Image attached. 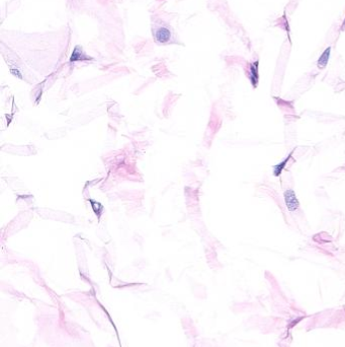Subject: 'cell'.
Masks as SVG:
<instances>
[{
  "mask_svg": "<svg viewBox=\"0 0 345 347\" xmlns=\"http://www.w3.org/2000/svg\"><path fill=\"white\" fill-rule=\"evenodd\" d=\"M330 53H331V48L328 47L324 52H323L322 55L320 56V58L317 62V66L319 67L320 69L325 68L326 65L328 64V61H329V58H330Z\"/></svg>",
  "mask_w": 345,
  "mask_h": 347,
  "instance_id": "277c9868",
  "label": "cell"
},
{
  "mask_svg": "<svg viewBox=\"0 0 345 347\" xmlns=\"http://www.w3.org/2000/svg\"><path fill=\"white\" fill-rule=\"evenodd\" d=\"M250 81L252 86L257 87L258 84V80H259V74H258V61L252 63L250 65Z\"/></svg>",
  "mask_w": 345,
  "mask_h": 347,
  "instance_id": "7a4b0ae2",
  "label": "cell"
},
{
  "mask_svg": "<svg viewBox=\"0 0 345 347\" xmlns=\"http://www.w3.org/2000/svg\"><path fill=\"white\" fill-rule=\"evenodd\" d=\"M155 37H156L158 42L164 43V42H167L168 40H169L170 32L166 28H160L159 30H157L156 34H155Z\"/></svg>",
  "mask_w": 345,
  "mask_h": 347,
  "instance_id": "5b68a950",
  "label": "cell"
},
{
  "mask_svg": "<svg viewBox=\"0 0 345 347\" xmlns=\"http://www.w3.org/2000/svg\"><path fill=\"white\" fill-rule=\"evenodd\" d=\"M294 151H295V149H293V150L290 152V155H287L281 162H280V164H277V165H274V168H273V175L275 176V177H278V176L281 175L282 171L285 170V165H287V162H289V160H290V157H291V155H293Z\"/></svg>",
  "mask_w": 345,
  "mask_h": 347,
  "instance_id": "3957f363",
  "label": "cell"
},
{
  "mask_svg": "<svg viewBox=\"0 0 345 347\" xmlns=\"http://www.w3.org/2000/svg\"><path fill=\"white\" fill-rule=\"evenodd\" d=\"M284 198L287 209L290 212H295L300 208V202L297 198L295 192L293 189H286L284 193Z\"/></svg>",
  "mask_w": 345,
  "mask_h": 347,
  "instance_id": "6da1fadb",
  "label": "cell"
},
{
  "mask_svg": "<svg viewBox=\"0 0 345 347\" xmlns=\"http://www.w3.org/2000/svg\"><path fill=\"white\" fill-rule=\"evenodd\" d=\"M345 27V20H344V23H343V25H342V28H344Z\"/></svg>",
  "mask_w": 345,
  "mask_h": 347,
  "instance_id": "8992f818",
  "label": "cell"
}]
</instances>
